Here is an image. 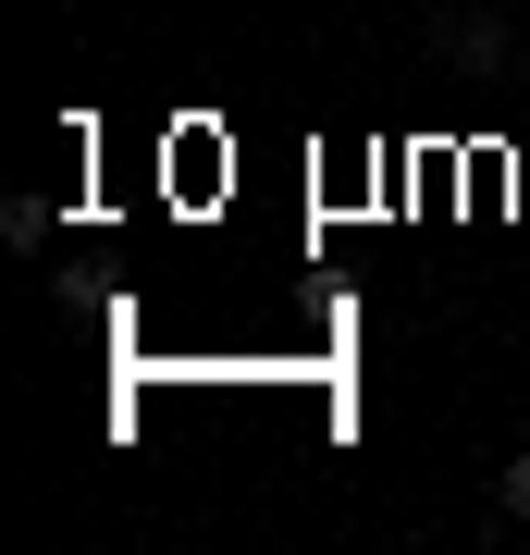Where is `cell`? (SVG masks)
Here are the masks:
<instances>
[{
  "label": "cell",
  "instance_id": "obj_1",
  "mask_svg": "<svg viewBox=\"0 0 530 555\" xmlns=\"http://www.w3.org/2000/svg\"><path fill=\"white\" fill-rule=\"evenodd\" d=\"M432 50H444V75H506V62H518V38H506L493 13H444Z\"/></svg>",
  "mask_w": 530,
  "mask_h": 555
},
{
  "label": "cell",
  "instance_id": "obj_2",
  "mask_svg": "<svg viewBox=\"0 0 530 555\" xmlns=\"http://www.w3.org/2000/svg\"><path fill=\"white\" fill-rule=\"evenodd\" d=\"M493 494H506V518H530V456H506V481H493Z\"/></svg>",
  "mask_w": 530,
  "mask_h": 555
}]
</instances>
